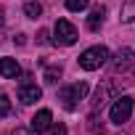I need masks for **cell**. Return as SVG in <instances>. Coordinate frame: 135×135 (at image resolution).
<instances>
[{"label":"cell","mask_w":135,"mask_h":135,"mask_svg":"<svg viewBox=\"0 0 135 135\" xmlns=\"http://www.w3.org/2000/svg\"><path fill=\"white\" fill-rule=\"evenodd\" d=\"M88 82H74V85H69V88H61V93H58V98H61V103H64V109L66 111H74L77 109V103L80 101H85V95H88Z\"/></svg>","instance_id":"6da1fadb"},{"label":"cell","mask_w":135,"mask_h":135,"mask_svg":"<svg viewBox=\"0 0 135 135\" xmlns=\"http://www.w3.org/2000/svg\"><path fill=\"white\" fill-rule=\"evenodd\" d=\"M106 61H109V48H103V45H93V48H88V50L80 56V66H82L85 72L101 69Z\"/></svg>","instance_id":"7a4b0ae2"},{"label":"cell","mask_w":135,"mask_h":135,"mask_svg":"<svg viewBox=\"0 0 135 135\" xmlns=\"http://www.w3.org/2000/svg\"><path fill=\"white\" fill-rule=\"evenodd\" d=\"M130 117H132V98H130V95L117 98L114 106H111V111H109V119H111L114 124H124Z\"/></svg>","instance_id":"3957f363"},{"label":"cell","mask_w":135,"mask_h":135,"mask_svg":"<svg viewBox=\"0 0 135 135\" xmlns=\"http://www.w3.org/2000/svg\"><path fill=\"white\" fill-rule=\"evenodd\" d=\"M53 32H56V42L58 45H74L77 42V29H74L72 21H66V19H58Z\"/></svg>","instance_id":"277c9868"},{"label":"cell","mask_w":135,"mask_h":135,"mask_svg":"<svg viewBox=\"0 0 135 135\" xmlns=\"http://www.w3.org/2000/svg\"><path fill=\"white\" fill-rule=\"evenodd\" d=\"M50 122H53V114L48 111V109H40L35 117H32V132H48L50 130Z\"/></svg>","instance_id":"5b68a950"},{"label":"cell","mask_w":135,"mask_h":135,"mask_svg":"<svg viewBox=\"0 0 135 135\" xmlns=\"http://www.w3.org/2000/svg\"><path fill=\"white\" fill-rule=\"evenodd\" d=\"M40 98H42V90H40L37 85L24 82V85L19 88V101H21V103H35V101H40Z\"/></svg>","instance_id":"8992f818"},{"label":"cell","mask_w":135,"mask_h":135,"mask_svg":"<svg viewBox=\"0 0 135 135\" xmlns=\"http://www.w3.org/2000/svg\"><path fill=\"white\" fill-rule=\"evenodd\" d=\"M0 74H3L6 80H16L21 74V66L16 58H0Z\"/></svg>","instance_id":"52a82bcc"},{"label":"cell","mask_w":135,"mask_h":135,"mask_svg":"<svg viewBox=\"0 0 135 135\" xmlns=\"http://www.w3.org/2000/svg\"><path fill=\"white\" fill-rule=\"evenodd\" d=\"M132 58H135V53H132L130 48H122V50L117 53V58H114V69H117V72L127 69V66L132 64Z\"/></svg>","instance_id":"ba28073f"},{"label":"cell","mask_w":135,"mask_h":135,"mask_svg":"<svg viewBox=\"0 0 135 135\" xmlns=\"http://www.w3.org/2000/svg\"><path fill=\"white\" fill-rule=\"evenodd\" d=\"M103 19H106V8H103V6H95V8L90 11V16H88V27L95 32V29L103 24Z\"/></svg>","instance_id":"9c48e42d"},{"label":"cell","mask_w":135,"mask_h":135,"mask_svg":"<svg viewBox=\"0 0 135 135\" xmlns=\"http://www.w3.org/2000/svg\"><path fill=\"white\" fill-rule=\"evenodd\" d=\"M119 19H122L124 24H127V21H132V19H135V3H124V6H122V16H119Z\"/></svg>","instance_id":"30bf717a"},{"label":"cell","mask_w":135,"mask_h":135,"mask_svg":"<svg viewBox=\"0 0 135 135\" xmlns=\"http://www.w3.org/2000/svg\"><path fill=\"white\" fill-rule=\"evenodd\" d=\"M24 13H27L29 19H37V16L42 13V6H40V3H27V6H24Z\"/></svg>","instance_id":"8fae6325"},{"label":"cell","mask_w":135,"mask_h":135,"mask_svg":"<svg viewBox=\"0 0 135 135\" xmlns=\"http://www.w3.org/2000/svg\"><path fill=\"white\" fill-rule=\"evenodd\" d=\"M64 3H66V8H69V11H85L88 8V0H64Z\"/></svg>","instance_id":"7c38bea8"},{"label":"cell","mask_w":135,"mask_h":135,"mask_svg":"<svg viewBox=\"0 0 135 135\" xmlns=\"http://www.w3.org/2000/svg\"><path fill=\"white\" fill-rule=\"evenodd\" d=\"M58 77H61V69H58V66H50V69L45 72V82H50V85H56Z\"/></svg>","instance_id":"4fadbf2b"},{"label":"cell","mask_w":135,"mask_h":135,"mask_svg":"<svg viewBox=\"0 0 135 135\" xmlns=\"http://www.w3.org/2000/svg\"><path fill=\"white\" fill-rule=\"evenodd\" d=\"M11 114V101L6 93H0V117H8Z\"/></svg>","instance_id":"5bb4252c"},{"label":"cell","mask_w":135,"mask_h":135,"mask_svg":"<svg viewBox=\"0 0 135 135\" xmlns=\"http://www.w3.org/2000/svg\"><path fill=\"white\" fill-rule=\"evenodd\" d=\"M50 135H69V132H66L64 124H56V127H50Z\"/></svg>","instance_id":"9a60e30c"},{"label":"cell","mask_w":135,"mask_h":135,"mask_svg":"<svg viewBox=\"0 0 135 135\" xmlns=\"http://www.w3.org/2000/svg\"><path fill=\"white\" fill-rule=\"evenodd\" d=\"M11 135H32V132H29V130H24V127H16Z\"/></svg>","instance_id":"2e32d148"},{"label":"cell","mask_w":135,"mask_h":135,"mask_svg":"<svg viewBox=\"0 0 135 135\" xmlns=\"http://www.w3.org/2000/svg\"><path fill=\"white\" fill-rule=\"evenodd\" d=\"M3 21H6V16H3V8H0V27H3Z\"/></svg>","instance_id":"e0dca14e"}]
</instances>
